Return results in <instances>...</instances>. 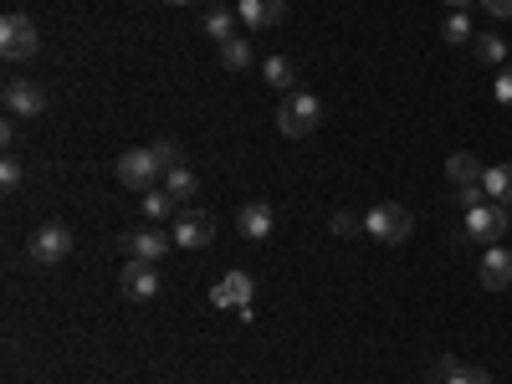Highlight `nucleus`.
<instances>
[{
    "mask_svg": "<svg viewBox=\"0 0 512 384\" xmlns=\"http://www.w3.org/2000/svg\"><path fill=\"white\" fill-rule=\"evenodd\" d=\"M175 164H180V144L175 139H159L154 149H123L118 164H113V175L128 190H154V180L169 175Z\"/></svg>",
    "mask_w": 512,
    "mask_h": 384,
    "instance_id": "f257e3e1",
    "label": "nucleus"
},
{
    "mask_svg": "<svg viewBox=\"0 0 512 384\" xmlns=\"http://www.w3.org/2000/svg\"><path fill=\"white\" fill-rule=\"evenodd\" d=\"M410 231H415V216H410L405 205H395V200H379L369 216H364V236H374L379 246H405Z\"/></svg>",
    "mask_w": 512,
    "mask_h": 384,
    "instance_id": "f03ea898",
    "label": "nucleus"
},
{
    "mask_svg": "<svg viewBox=\"0 0 512 384\" xmlns=\"http://www.w3.org/2000/svg\"><path fill=\"white\" fill-rule=\"evenodd\" d=\"M72 246H77V236H72L62 221H47V226H36V231H31L26 256H31L36 267H62L67 256H72Z\"/></svg>",
    "mask_w": 512,
    "mask_h": 384,
    "instance_id": "7ed1b4c3",
    "label": "nucleus"
},
{
    "mask_svg": "<svg viewBox=\"0 0 512 384\" xmlns=\"http://www.w3.org/2000/svg\"><path fill=\"white\" fill-rule=\"evenodd\" d=\"M318 123H323V103L313 93H287V103L277 108V134L287 139H308Z\"/></svg>",
    "mask_w": 512,
    "mask_h": 384,
    "instance_id": "20e7f679",
    "label": "nucleus"
},
{
    "mask_svg": "<svg viewBox=\"0 0 512 384\" xmlns=\"http://www.w3.org/2000/svg\"><path fill=\"white\" fill-rule=\"evenodd\" d=\"M41 52V31L31 26V16L11 11L6 21H0V57L6 62H31Z\"/></svg>",
    "mask_w": 512,
    "mask_h": 384,
    "instance_id": "39448f33",
    "label": "nucleus"
},
{
    "mask_svg": "<svg viewBox=\"0 0 512 384\" xmlns=\"http://www.w3.org/2000/svg\"><path fill=\"white\" fill-rule=\"evenodd\" d=\"M466 236H477L482 246H497L507 236V205H497V200L472 205V210H466Z\"/></svg>",
    "mask_w": 512,
    "mask_h": 384,
    "instance_id": "423d86ee",
    "label": "nucleus"
},
{
    "mask_svg": "<svg viewBox=\"0 0 512 384\" xmlns=\"http://www.w3.org/2000/svg\"><path fill=\"white\" fill-rule=\"evenodd\" d=\"M118 287L134 297V303H149V297H159V262H139V256H128V262L118 267Z\"/></svg>",
    "mask_w": 512,
    "mask_h": 384,
    "instance_id": "0eeeda50",
    "label": "nucleus"
},
{
    "mask_svg": "<svg viewBox=\"0 0 512 384\" xmlns=\"http://www.w3.org/2000/svg\"><path fill=\"white\" fill-rule=\"evenodd\" d=\"M118 246L128 251V256H139V262H159V256L175 246V231H159L154 221L149 226H134V231H123L118 236Z\"/></svg>",
    "mask_w": 512,
    "mask_h": 384,
    "instance_id": "6e6552de",
    "label": "nucleus"
},
{
    "mask_svg": "<svg viewBox=\"0 0 512 384\" xmlns=\"http://www.w3.org/2000/svg\"><path fill=\"white\" fill-rule=\"evenodd\" d=\"M0 103H6L11 118H41V113H47V93H41L31 77H11L6 93H0Z\"/></svg>",
    "mask_w": 512,
    "mask_h": 384,
    "instance_id": "1a4fd4ad",
    "label": "nucleus"
},
{
    "mask_svg": "<svg viewBox=\"0 0 512 384\" xmlns=\"http://www.w3.org/2000/svg\"><path fill=\"white\" fill-rule=\"evenodd\" d=\"M210 241H216V221H210L205 210H185V216L175 221V246L180 251H205Z\"/></svg>",
    "mask_w": 512,
    "mask_h": 384,
    "instance_id": "9d476101",
    "label": "nucleus"
},
{
    "mask_svg": "<svg viewBox=\"0 0 512 384\" xmlns=\"http://www.w3.org/2000/svg\"><path fill=\"white\" fill-rule=\"evenodd\" d=\"M236 231H241L246 241H267V236L277 231V210H272L267 200H246L241 216H236Z\"/></svg>",
    "mask_w": 512,
    "mask_h": 384,
    "instance_id": "9b49d317",
    "label": "nucleus"
},
{
    "mask_svg": "<svg viewBox=\"0 0 512 384\" xmlns=\"http://www.w3.org/2000/svg\"><path fill=\"white\" fill-rule=\"evenodd\" d=\"M236 16L246 31H272L287 16V0H236Z\"/></svg>",
    "mask_w": 512,
    "mask_h": 384,
    "instance_id": "f8f14e48",
    "label": "nucleus"
},
{
    "mask_svg": "<svg viewBox=\"0 0 512 384\" xmlns=\"http://www.w3.org/2000/svg\"><path fill=\"white\" fill-rule=\"evenodd\" d=\"M477 277H482L487 292H507V287H512V251H507V246H487Z\"/></svg>",
    "mask_w": 512,
    "mask_h": 384,
    "instance_id": "ddd939ff",
    "label": "nucleus"
},
{
    "mask_svg": "<svg viewBox=\"0 0 512 384\" xmlns=\"http://www.w3.org/2000/svg\"><path fill=\"white\" fill-rule=\"evenodd\" d=\"M251 292H256L251 272H226V277L216 282V303H221V308H236V313H246V308H251Z\"/></svg>",
    "mask_w": 512,
    "mask_h": 384,
    "instance_id": "4468645a",
    "label": "nucleus"
},
{
    "mask_svg": "<svg viewBox=\"0 0 512 384\" xmlns=\"http://www.w3.org/2000/svg\"><path fill=\"white\" fill-rule=\"evenodd\" d=\"M482 175H487V169H482V159L477 154H451L446 159V180L461 190V185H482Z\"/></svg>",
    "mask_w": 512,
    "mask_h": 384,
    "instance_id": "2eb2a0df",
    "label": "nucleus"
},
{
    "mask_svg": "<svg viewBox=\"0 0 512 384\" xmlns=\"http://www.w3.org/2000/svg\"><path fill=\"white\" fill-rule=\"evenodd\" d=\"M472 57H477L482 67H507V41H502L497 31H477V36H472Z\"/></svg>",
    "mask_w": 512,
    "mask_h": 384,
    "instance_id": "dca6fc26",
    "label": "nucleus"
},
{
    "mask_svg": "<svg viewBox=\"0 0 512 384\" xmlns=\"http://www.w3.org/2000/svg\"><path fill=\"white\" fill-rule=\"evenodd\" d=\"M482 190H487V200H497V205L512 210V164H492L487 175H482Z\"/></svg>",
    "mask_w": 512,
    "mask_h": 384,
    "instance_id": "f3484780",
    "label": "nucleus"
},
{
    "mask_svg": "<svg viewBox=\"0 0 512 384\" xmlns=\"http://www.w3.org/2000/svg\"><path fill=\"white\" fill-rule=\"evenodd\" d=\"M236 21H241L236 11H226V6H216V11H205V26H200V31H205L210 41H216V47H226V41L236 36Z\"/></svg>",
    "mask_w": 512,
    "mask_h": 384,
    "instance_id": "a211bd4d",
    "label": "nucleus"
},
{
    "mask_svg": "<svg viewBox=\"0 0 512 384\" xmlns=\"http://www.w3.org/2000/svg\"><path fill=\"white\" fill-rule=\"evenodd\" d=\"M262 77H267V88H277V93H292L297 67H292V57H267V62H262Z\"/></svg>",
    "mask_w": 512,
    "mask_h": 384,
    "instance_id": "6ab92c4d",
    "label": "nucleus"
},
{
    "mask_svg": "<svg viewBox=\"0 0 512 384\" xmlns=\"http://www.w3.org/2000/svg\"><path fill=\"white\" fill-rule=\"evenodd\" d=\"M472 16H466V11H451L446 16V26H441V41H451V47H472Z\"/></svg>",
    "mask_w": 512,
    "mask_h": 384,
    "instance_id": "aec40b11",
    "label": "nucleus"
},
{
    "mask_svg": "<svg viewBox=\"0 0 512 384\" xmlns=\"http://www.w3.org/2000/svg\"><path fill=\"white\" fill-rule=\"evenodd\" d=\"M175 210H180V200L169 195V190H144V216H149L154 226H159V221H169Z\"/></svg>",
    "mask_w": 512,
    "mask_h": 384,
    "instance_id": "412c9836",
    "label": "nucleus"
},
{
    "mask_svg": "<svg viewBox=\"0 0 512 384\" xmlns=\"http://www.w3.org/2000/svg\"><path fill=\"white\" fill-rule=\"evenodd\" d=\"M164 190H169V195H175V200L185 205V200H190V195L200 190V185H195V169H185V164H175V169H169V175H164Z\"/></svg>",
    "mask_w": 512,
    "mask_h": 384,
    "instance_id": "4be33fe9",
    "label": "nucleus"
},
{
    "mask_svg": "<svg viewBox=\"0 0 512 384\" xmlns=\"http://www.w3.org/2000/svg\"><path fill=\"white\" fill-rule=\"evenodd\" d=\"M251 62H256V57H251V47H246L241 36H231L226 47H221V67H226V72H246Z\"/></svg>",
    "mask_w": 512,
    "mask_h": 384,
    "instance_id": "5701e85b",
    "label": "nucleus"
},
{
    "mask_svg": "<svg viewBox=\"0 0 512 384\" xmlns=\"http://www.w3.org/2000/svg\"><path fill=\"white\" fill-rule=\"evenodd\" d=\"M441 384H492V374H487V369H477V364H456Z\"/></svg>",
    "mask_w": 512,
    "mask_h": 384,
    "instance_id": "b1692460",
    "label": "nucleus"
},
{
    "mask_svg": "<svg viewBox=\"0 0 512 384\" xmlns=\"http://www.w3.org/2000/svg\"><path fill=\"white\" fill-rule=\"evenodd\" d=\"M492 98H497L502 108H512V67H497V77H492Z\"/></svg>",
    "mask_w": 512,
    "mask_h": 384,
    "instance_id": "393cba45",
    "label": "nucleus"
},
{
    "mask_svg": "<svg viewBox=\"0 0 512 384\" xmlns=\"http://www.w3.org/2000/svg\"><path fill=\"white\" fill-rule=\"evenodd\" d=\"M21 175H26V169H21V159H16V154L0 159V185H6V190H16V185H21Z\"/></svg>",
    "mask_w": 512,
    "mask_h": 384,
    "instance_id": "a878e982",
    "label": "nucleus"
},
{
    "mask_svg": "<svg viewBox=\"0 0 512 384\" xmlns=\"http://www.w3.org/2000/svg\"><path fill=\"white\" fill-rule=\"evenodd\" d=\"M456 200H461L466 210H472V205H482V200H487V190H482V185H461V190H456Z\"/></svg>",
    "mask_w": 512,
    "mask_h": 384,
    "instance_id": "bb28decb",
    "label": "nucleus"
},
{
    "mask_svg": "<svg viewBox=\"0 0 512 384\" xmlns=\"http://www.w3.org/2000/svg\"><path fill=\"white\" fill-rule=\"evenodd\" d=\"M333 231H338V236H354V231H359V216H349V210H338V216H333Z\"/></svg>",
    "mask_w": 512,
    "mask_h": 384,
    "instance_id": "cd10ccee",
    "label": "nucleus"
},
{
    "mask_svg": "<svg viewBox=\"0 0 512 384\" xmlns=\"http://www.w3.org/2000/svg\"><path fill=\"white\" fill-rule=\"evenodd\" d=\"M482 11L497 16V21H512V0H482Z\"/></svg>",
    "mask_w": 512,
    "mask_h": 384,
    "instance_id": "c85d7f7f",
    "label": "nucleus"
},
{
    "mask_svg": "<svg viewBox=\"0 0 512 384\" xmlns=\"http://www.w3.org/2000/svg\"><path fill=\"white\" fill-rule=\"evenodd\" d=\"M0 144H6V149L16 144V118H6V123H0Z\"/></svg>",
    "mask_w": 512,
    "mask_h": 384,
    "instance_id": "c756f323",
    "label": "nucleus"
},
{
    "mask_svg": "<svg viewBox=\"0 0 512 384\" xmlns=\"http://www.w3.org/2000/svg\"><path fill=\"white\" fill-rule=\"evenodd\" d=\"M441 6H451V11H472V6H482V0H441Z\"/></svg>",
    "mask_w": 512,
    "mask_h": 384,
    "instance_id": "7c9ffc66",
    "label": "nucleus"
},
{
    "mask_svg": "<svg viewBox=\"0 0 512 384\" xmlns=\"http://www.w3.org/2000/svg\"><path fill=\"white\" fill-rule=\"evenodd\" d=\"M164 6H195V0H164Z\"/></svg>",
    "mask_w": 512,
    "mask_h": 384,
    "instance_id": "2f4dec72",
    "label": "nucleus"
}]
</instances>
